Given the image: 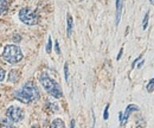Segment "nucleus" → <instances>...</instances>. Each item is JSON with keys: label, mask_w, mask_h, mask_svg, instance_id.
Returning a JSON list of instances; mask_svg holds the SVG:
<instances>
[{"label": "nucleus", "mask_w": 154, "mask_h": 128, "mask_svg": "<svg viewBox=\"0 0 154 128\" xmlns=\"http://www.w3.org/2000/svg\"><path fill=\"white\" fill-rule=\"evenodd\" d=\"M142 65H143V61H141V63H140V64H139V68H141V67H142Z\"/></svg>", "instance_id": "nucleus-23"}, {"label": "nucleus", "mask_w": 154, "mask_h": 128, "mask_svg": "<svg viewBox=\"0 0 154 128\" xmlns=\"http://www.w3.org/2000/svg\"><path fill=\"white\" fill-rule=\"evenodd\" d=\"M149 1H151V4H152V5H154V0H149Z\"/></svg>", "instance_id": "nucleus-24"}, {"label": "nucleus", "mask_w": 154, "mask_h": 128, "mask_svg": "<svg viewBox=\"0 0 154 128\" xmlns=\"http://www.w3.org/2000/svg\"><path fill=\"white\" fill-rule=\"evenodd\" d=\"M140 58H141V57H139V58H137V59H135V61H134V63H133V64H132V68H134V67H135V64H136V63H137V62H139V59H140Z\"/></svg>", "instance_id": "nucleus-19"}, {"label": "nucleus", "mask_w": 154, "mask_h": 128, "mask_svg": "<svg viewBox=\"0 0 154 128\" xmlns=\"http://www.w3.org/2000/svg\"><path fill=\"white\" fill-rule=\"evenodd\" d=\"M14 97L23 102V103H30L31 101H36L38 100L39 92L37 87L32 83V82H27L21 90H18L17 92H14Z\"/></svg>", "instance_id": "nucleus-1"}, {"label": "nucleus", "mask_w": 154, "mask_h": 128, "mask_svg": "<svg viewBox=\"0 0 154 128\" xmlns=\"http://www.w3.org/2000/svg\"><path fill=\"white\" fill-rule=\"evenodd\" d=\"M135 110H139V107H136V106H134V105L128 106V107H127V109H126V111H125V114H123L122 121H121L120 123H121V125H125V123H126V121L128 120V117H129L131 113H132V111H135Z\"/></svg>", "instance_id": "nucleus-6"}, {"label": "nucleus", "mask_w": 154, "mask_h": 128, "mask_svg": "<svg viewBox=\"0 0 154 128\" xmlns=\"http://www.w3.org/2000/svg\"><path fill=\"white\" fill-rule=\"evenodd\" d=\"M55 49H56V52H57V54H60V50H59V44H58L57 40H56V43H55Z\"/></svg>", "instance_id": "nucleus-17"}, {"label": "nucleus", "mask_w": 154, "mask_h": 128, "mask_svg": "<svg viewBox=\"0 0 154 128\" xmlns=\"http://www.w3.org/2000/svg\"><path fill=\"white\" fill-rule=\"evenodd\" d=\"M64 75H65V81L68 82L69 81V70H68V64L66 63L64 65Z\"/></svg>", "instance_id": "nucleus-14"}, {"label": "nucleus", "mask_w": 154, "mask_h": 128, "mask_svg": "<svg viewBox=\"0 0 154 128\" xmlns=\"http://www.w3.org/2000/svg\"><path fill=\"white\" fill-rule=\"evenodd\" d=\"M108 109H109V105H107L106 108H104V113H103V119L104 120H108Z\"/></svg>", "instance_id": "nucleus-15"}, {"label": "nucleus", "mask_w": 154, "mask_h": 128, "mask_svg": "<svg viewBox=\"0 0 154 128\" xmlns=\"http://www.w3.org/2000/svg\"><path fill=\"white\" fill-rule=\"evenodd\" d=\"M51 46H52V40H51V38H49V42H48V45H46V52L48 54L51 52Z\"/></svg>", "instance_id": "nucleus-13"}, {"label": "nucleus", "mask_w": 154, "mask_h": 128, "mask_svg": "<svg viewBox=\"0 0 154 128\" xmlns=\"http://www.w3.org/2000/svg\"><path fill=\"white\" fill-rule=\"evenodd\" d=\"M2 57L10 64H14V63H18L19 61L23 59V54H21V50H20L19 46H17V45H6Z\"/></svg>", "instance_id": "nucleus-3"}, {"label": "nucleus", "mask_w": 154, "mask_h": 128, "mask_svg": "<svg viewBox=\"0 0 154 128\" xmlns=\"http://www.w3.org/2000/svg\"><path fill=\"white\" fill-rule=\"evenodd\" d=\"M119 116H120V122H121V121H122V117H123V114H122V113H120V114H119Z\"/></svg>", "instance_id": "nucleus-21"}, {"label": "nucleus", "mask_w": 154, "mask_h": 128, "mask_svg": "<svg viewBox=\"0 0 154 128\" xmlns=\"http://www.w3.org/2000/svg\"><path fill=\"white\" fill-rule=\"evenodd\" d=\"M4 78H5V71L0 68V82H1V81H4Z\"/></svg>", "instance_id": "nucleus-16"}, {"label": "nucleus", "mask_w": 154, "mask_h": 128, "mask_svg": "<svg viewBox=\"0 0 154 128\" xmlns=\"http://www.w3.org/2000/svg\"><path fill=\"white\" fill-rule=\"evenodd\" d=\"M70 128H75V120H71V125H70Z\"/></svg>", "instance_id": "nucleus-20"}, {"label": "nucleus", "mask_w": 154, "mask_h": 128, "mask_svg": "<svg viewBox=\"0 0 154 128\" xmlns=\"http://www.w3.org/2000/svg\"><path fill=\"white\" fill-rule=\"evenodd\" d=\"M148 18H149V12H147V13H146V16H145V19H143V21H142V27H143V30H146V29H147Z\"/></svg>", "instance_id": "nucleus-10"}, {"label": "nucleus", "mask_w": 154, "mask_h": 128, "mask_svg": "<svg viewBox=\"0 0 154 128\" xmlns=\"http://www.w3.org/2000/svg\"><path fill=\"white\" fill-rule=\"evenodd\" d=\"M68 36H71V31H72V17L70 14H68Z\"/></svg>", "instance_id": "nucleus-9"}, {"label": "nucleus", "mask_w": 154, "mask_h": 128, "mask_svg": "<svg viewBox=\"0 0 154 128\" xmlns=\"http://www.w3.org/2000/svg\"><path fill=\"white\" fill-rule=\"evenodd\" d=\"M122 52H123V49L121 48V50H120V52H119V55H117V61L121 58V56H122Z\"/></svg>", "instance_id": "nucleus-18"}, {"label": "nucleus", "mask_w": 154, "mask_h": 128, "mask_svg": "<svg viewBox=\"0 0 154 128\" xmlns=\"http://www.w3.org/2000/svg\"><path fill=\"white\" fill-rule=\"evenodd\" d=\"M120 5H121V2H120V0H116V8H117V7L120 6Z\"/></svg>", "instance_id": "nucleus-22"}, {"label": "nucleus", "mask_w": 154, "mask_h": 128, "mask_svg": "<svg viewBox=\"0 0 154 128\" xmlns=\"http://www.w3.org/2000/svg\"><path fill=\"white\" fill-rule=\"evenodd\" d=\"M19 19L26 25H36L38 17L33 10L29 7H24L19 11Z\"/></svg>", "instance_id": "nucleus-4"}, {"label": "nucleus", "mask_w": 154, "mask_h": 128, "mask_svg": "<svg viewBox=\"0 0 154 128\" xmlns=\"http://www.w3.org/2000/svg\"><path fill=\"white\" fill-rule=\"evenodd\" d=\"M20 73L18 70H11L10 71V75H8V81L10 82H17L19 80Z\"/></svg>", "instance_id": "nucleus-7"}, {"label": "nucleus", "mask_w": 154, "mask_h": 128, "mask_svg": "<svg viewBox=\"0 0 154 128\" xmlns=\"http://www.w3.org/2000/svg\"><path fill=\"white\" fill-rule=\"evenodd\" d=\"M7 12V6L4 2H0V14H5Z\"/></svg>", "instance_id": "nucleus-12"}, {"label": "nucleus", "mask_w": 154, "mask_h": 128, "mask_svg": "<svg viewBox=\"0 0 154 128\" xmlns=\"http://www.w3.org/2000/svg\"><path fill=\"white\" fill-rule=\"evenodd\" d=\"M154 90V78H152L149 81V83L147 84V92H152Z\"/></svg>", "instance_id": "nucleus-11"}, {"label": "nucleus", "mask_w": 154, "mask_h": 128, "mask_svg": "<svg viewBox=\"0 0 154 128\" xmlns=\"http://www.w3.org/2000/svg\"><path fill=\"white\" fill-rule=\"evenodd\" d=\"M6 115L12 121L17 122V121H20L21 117H23V110L20 109V108H18V107H10L7 109V111H6Z\"/></svg>", "instance_id": "nucleus-5"}, {"label": "nucleus", "mask_w": 154, "mask_h": 128, "mask_svg": "<svg viewBox=\"0 0 154 128\" xmlns=\"http://www.w3.org/2000/svg\"><path fill=\"white\" fill-rule=\"evenodd\" d=\"M137 128H141V127H140V126H139V127H137Z\"/></svg>", "instance_id": "nucleus-25"}, {"label": "nucleus", "mask_w": 154, "mask_h": 128, "mask_svg": "<svg viewBox=\"0 0 154 128\" xmlns=\"http://www.w3.org/2000/svg\"><path fill=\"white\" fill-rule=\"evenodd\" d=\"M40 82H42L44 89L49 92L50 95H52L54 97H57L58 98V97L62 96V89H60L59 84L56 83L54 80H51L46 73H43L40 75Z\"/></svg>", "instance_id": "nucleus-2"}, {"label": "nucleus", "mask_w": 154, "mask_h": 128, "mask_svg": "<svg viewBox=\"0 0 154 128\" xmlns=\"http://www.w3.org/2000/svg\"><path fill=\"white\" fill-rule=\"evenodd\" d=\"M51 128H65V125H64V122L60 119H56V120L52 121Z\"/></svg>", "instance_id": "nucleus-8"}]
</instances>
